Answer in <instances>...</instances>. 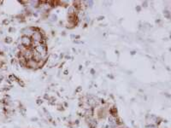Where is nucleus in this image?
<instances>
[{"label":"nucleus","mask_w":171,"mask_h":128,"mask_svg":"<svg viewBox=\"0 0 171 128\" xmlns=\"http://www.w3.org/2000/svg\"><path fill=\"white\" fill-rule=\"evenodd\" d=\"M5 44H10L13 43V38H11V37L7 36V37L5 38Z\"/></svg>","instance_id":"3"},{"label":"nucleus","mask_w":171,"mask_h":128,"mask_svg":"<svg viewBox=\"0 0 171 128\" xmlns=\"http://www.w3.org/2000/svg\"><path fill=\"white\" fill-rule=\"evenodd\" d=\"M9 23H10V21H9L8 19H5L4 21H3V22H2L3 25H8Z\"/></svg>","instance_id":"5"},{"label":"nucleus","mask_w":171,"mask_h":128,"mask_svg":"<svg viewBox=\"0 0 171 128\" xmlns=\"http://www.w3.org/2000/svg\"><path fill=\"white\" fill-rule=\"evenodd\" d=\"M136 10H137V11H140V7H136Z\"/></svg>","instance_id":"6"},{"label":"nucleus","mask_w":171,"mask_h":128,"mask_svg":"<svg viewBox=\"0 0 171 128\" xmlns=\"http://www.w3.org/2000/svg\"><path fill=\"white\" fill-rule=\"evenodd\" d=\"M91 73H92V74H94V70H93V69H92V70H91Z\"/></svg>","instance_id":"7"},{"label":"nucleus","mask_w":171,"mask_h":128,"mask_svg":"<svg viewBox=\"0 0 171 128\" xmlns=\"http://www.w3.org/2000/svg\"><path fill=\"white\" fill-rule=\"evenodd\" d=\"M29 68H38V67H39V62H35L34 60H33V59H30V60H28L27 61V66Z\"/></svg>","instance_id":"2"},{"label":"nucleus","mask_w":171,"mask_h":128,"mask_svg":"<svg viewBox=\"0 0 171 128\" xmlns=\"http://www.w3.org/2000/svg\"><path fill=\"white\" fill-rule=\"evenodd\" d=\"M8 31H9V33H15V28L14 27H10Z\"/></svg>","instance_id":"4"},{"label":"nucleus","mask_w":171,"mask_h":128,"mask_svg":"<svg viewBox=\"0 0 171 128\" xmlns=\"http://www.w3.org/2000/svg\"><path fill=\"white\" fill-rule=\"evenodd\" d=\"M20 44H22L24 48H33V41L30 37L29 36H25L22 35L21 38H20L19 41ZM34 49V48H33Z\"/></svg>","instance_id":"1"}]
</instances>
